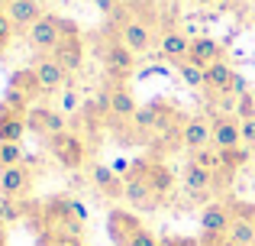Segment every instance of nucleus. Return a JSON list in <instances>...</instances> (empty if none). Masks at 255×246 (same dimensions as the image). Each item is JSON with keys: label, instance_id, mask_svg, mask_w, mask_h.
<instances>
[{"label": "nucleus", "instance_id": "16", "mask_svg": "<svg viewBox=\"0 0 255 246\" xmlns=\"http://www.w3.org/2000/svg\"><path fill=\"white\" fill-rule=\"evenodd\" d=\"M39 75V81H42V91L45 94H55L58 88L65 84V78H68V71H65V65L58 62L55 55H39V62L32 65Z\"/></svg>", "mask_w": 255, "mask_h": 246}, {"label": "nucleus", "instance_id": "17", "mask_svg": "<svg viewBox=\"0 0 255 246\" xmlns=\"http://www.w3.org/2000/svg\"><path fill=\"white\" fill-rule=\"evenodd\" d=\"M29 130L26 126V110H16L10 104H0V143H19V136Z\"/></svg>", "mask_w": 255, "mask_h": 246}, {"label": "nucleus", "instance_id": "4", "mask_svg": "<svg viewBox=\"0 0 255 246\" xmlns=\"http://www.w3.org/2000/svg\"><path fill=\"white\" fill-rule=\"evenodd\" d=\"M126 178H139V182H145L158 198H168L171 188H174L171 169L165 162H158V159H136V162L129 165V172H126Z\"/></svg>", "mask_w": 255, "mask_h": 246}, {"label": "nucleus", "instance_id": "13", "mask_svg": "<svg viewBox=\"0 0 255 246\" xmlns=\"http://www.w3.org/2000/svg\"><path fill=\"white\" fill-rule=\"evenodd\" d=\"M213 133H210V120H204V117H184L178 126V143L187 146V149H204V146H210Z\"/></svg>", "mask_w": 255, "mask_h": 246}, {"label": "nucleus", "instance_id": "11", "mask_svg": "<svg viewBox=\"0 0 255 246\" xmlns=\"http://www.w3.org/2000/svg\"><path fill=\"white\" fill-rule=\"evenodd\" d=\"M145 224L139 221L132 211H123V208H113L110 214H107V237L113 240V246H126L132 240V237L142 230Z\"/></svg>", "mask_w": 255, "mask_h": 246}, {"label": "nucleus", "instance_id": "3", "mask_svg": "<svg viewBox=\"0 0 255 246\" xmlns=\"http://www.w3.org/2000/svg\"><path fill=\"white\" fill-rule=\"evenodd\" d=\"M45 91H42V81H39L36 68H19L10 75V84H6V104L16 110H29L32 101H39Z\"/></svg>", "mask_w": 255, "mask_h": 246}, {"label": "nucleus", "instance_id": "35", "mask_svg": "<svg viewBox=\"0 0 255 246\" xmlns=\"http://www.w3.org/2000/svg\"><path fill=\"white\" fill-rule=\"evenodd\" d=\"M68 204H71V214H75V217H78V221H81V224H84V221H87V208H84V204H81V201H78V198H68Z\"/></svg>", "mask_w": 255, "mask_h": 246}, {"label": "nucleus", "instance_id": "30", "mask_svg": "<svg viewBox=\"0 0 255 246\" xmlns=\"http://www.w3.org/2000/svg\"><path fill=\"white\" fill-rule=\"evenodd\" d=\"M13 32H16V26H13V19L6 16V10L0 6V52H6V49H10Z\"/></svg>", "mask_w": 255, "mask_h": 246}, {"label": "nucleus", "instance_id": "20", "mask_svg": "<svg viewBox=\"0 0 255 246\" xmlns=\"http://www.w3.org/2000/svg\"><path fill=\"white\" fill-rule=\"evenodd\" d=\"M3 10H6V16L13 19L16 29H29L32 23H39V19L45 16L42 6H39V0H10Z\"/></svg>", "mask_w": 255, "mask_h": 246}, {"label": "nucleus", "instance_id": "36", "mask_svg": "<svg viewBox=\"0 0 255 246\" xmlns=\"http://www.w3.org/2000/svg\"><path fill=\"white\" fill-rule=\"evenodd\" d=\"M246 91H249V84H246V78L236 71V78H233V94H239V97H246Z\"/></svg>", "mask_w": 255, "mask_h": 246}, {"label": "nucleus", "instance_id": "34", "mask_svg": "<svg viewBox=\"0 0 255 246\" xmlns=\"http://www.w3.org/2000/svg\"><path fill=\"white\" fill-rule=\"evenodd\" d=\"M162 246H204V243L191 240V237H168V240H162Z\"/></svg>", "mask_w": 255, "mask_h": 246}, {"label": "nucleus", "instance_id": "2", "mask_svg": "<svg viewBox=\"0 0 255 246\" xmlns=\"http://www.w3.org/2000/svg\"><path fill=\"white\" fill-rule=\"evenodd\" d=\"M94 52H97L100 65L107 68V75L120 78V81L129 78L132 68H136V55L117 39V32H100V36L94 39Z\"/></svg>", "mask_w": 255, "mask_h": 246}, {"label": "nucleus", "instance_id": "14", "mask_svg": "<svg viewBox=\"0 0 255 246\" xmlns=\"http://www.w3.org/2000/svg\"><path fill=\"white\" fill-rule=\"evenodd\" d=\"M32 182H36V172L29 169V165H13V169H3L0 172V195L3 198H19L26 195V191L32 188Z\"/></svg>", "mask_w": 255, "mask_h": 246}, {"label": "nucleus", "instance_id": "38", "mask_svg": "<svg viewBox=\"0 0 255 246\" xmlns=\"http://www.w3.org/2000/svg\"><path fill=\"white\" fill-rule=\"evenodd\" d=\"M194 3H197V6H217L220 0H194Z\"/></svg>", "mask_w": 255, "mask_h": 246}, {"label": "nucleus", "instance_id": "28", "mask_svg": "<svg viewBox=\"0 0 255 246\" xmlns=\"http://www.w3.org/2000/svg\"><path fill=\"white\" fill-rule=\"evenodd\" d=\"M191 162H197V165H204V169H210L213 175H226V172H223V159H220V149L213 152L210 146H204V149H194V152H191Z\"/></svg>", "mask_w": 255, "mask_h": 246}, {"label": "nucleus", "instance_id": "37", "mask_svg": "<svg viewBox=\"0 0 255 246\" xmlns=\"http://www.w3.org/2000/svg\"><path fill=\"white\" fill-rule=\"evenodd\" d=\"M94 3H97V10L107 13V16H113V13H117V0H94Z\"/></svg>", "mask_w": 255, "mask_h": 246}, {"label": "nucleus", "instance_id": "33", "mask_svg": "<svg viewBox=\"0 0 255 246\" xmlns=\"http://www.w3.org/2000/svg\"><path fill=\"white\" fill-rule=\"evenodd\" d=\"M243 146H255V117H246L243 120Z\"/></svg>", "mask_w": 255, "mask_h": 246}, {"label": "nucleus", "instance_id": "27", "mask_svg": "<svg viewBox=\"0 0 255 246\" xmlns=\"http://www.w3.org/2000/svg\"><path fill=\"white\" fill-rule=\"evenodd\" d=\"M255 156L249 146H236V149H220V159H223V172H236L243 169L246 162Z\"/></svg>", "mask_w": 255, "mask_h": 246}, {"label": "nucleus", "instance_id": "32", "mask_svg": "<svg viewBox=\"0 0 255 246\" xmlns=\"http://www.w3.org/2000/svg\"><path fill=\"white\" fill-rule=\"evenodd\" d=\"M126 246H162V240H158V237L152 234L149 227H142V230H139V234L132 237V240L126 243Z\"/></svg>", "mask_w": 255, "mask_h": 246}, {"label": "nucleus", "instance_id": "29", "mask_svg": "<svg viewBox=\"0 0 255 246\" xmlns=\"http://www.w3.org/2000/svg\"><path fill=\"white\" fill-rule=\"evenodd\" d=\"M26 162V152L19 143H0V172L13 169V165H23Z\"/></svg>", "mask_w": 255, "mask_h": 246}, {"label": "nucleus", "instance_id": "8", "mask_svg": "<svg viewBox=\"0 0 255 246\" xmlns=\"http://www.w3.org/2000/svg\"><path fill=\"white\" fill-rule=\"evenodd\" d=\"M113 32H117V39L132 52V55H145V52L152 49V29L142 23V19H136V16L120 19V23L113 26Z\"/></svg>", "mask_w": 255, "mask_h": 246}, {"label": "nucleus", "instance_id": "25", "mask_svg": "<svg viewBox=\"0 0 255 246\" xmlns=\"http://www.w3.org/2000/svg\"><path fill=\"white\" fill-rule=\"evenodd\" d=\"M39 246H84V243H81V234H68V230L42 227V234H39Z\"/></svg>", "mask_w": 255, "mask_h": 246}, {"label": "nucleus", "instance_id": "15", "mask_svg": "<svg viewBox=\"0 0 255 246\" xmlns=\"http://www.w3.org/2000/svg\"><path fill=\"white\" fill-rule=\"evenodd\" d=\"M26 126H29L32 133H39V136L52 139L55 133L65 130V117L52 107H29L26 110Z\"/></svg>", "mask_w": 255, "mask_h": 246}, {"label": "nucleus", "instance_id": "18", "mask_svg": "<svg viewBox=\"0 0 255 246\" xmlns=\"http://www.w3.org/2000/svg\"><path fill=\"white\" fill-rule=\"evenodd\" d=\"M184 188L191 191V195H210L213 188H217V178L220 175H213L210 169H204V165H197V162H191L187 159L184 162Z\"/></svg>", "mask_w": 255, "mask_h": 246}, {"label": "nucleus", "instance_id": "19", "mask_svg": "<svg viewBox=\"0 0 255 246\" xmlns=\"http://www.w3.org/2000/svg\"><path fill=\"white\" fill-rule=\"evenodd\" d=\"M158 55L174 62V65L187 62V55H191V39H187L184 32H178V29L162 32V39H158Z\"/></svg>", "mask_w": 255, "mask_h": 246}, {"label": "nucleus", "instance_id": "1", "mask_svg": "<svg viewBox=\"0 0 255 246\" xmlns=\"http://www.w3.org/2000/svg\"><path fill=\"white\" fill-rule=\"evenodd\" d=\"M178 120H181L178 110H174L168 101L139 104V110H136V117L129 120V130H126L123 139H129V143H149V139L158 136V133H168Z\"/></svg>", "mask_w": 255, "mask_h": 246}, {"label": "nucleus", "instance_id": "5", "mask_svg": "<svg viewBox=\"0 0 255 246\" xmlns=\"http://www.w3.org/2000/svg\"><path fill=\"white\" fill-rule=\"evenodd\" d=\"M49 152L55 156L58 165H65V169H81L87 162V143L71 130L55 133V136L49 139Z\"/></svg>", "mask_w": 255, "mask_h": 246}, {"label": "nucleus", "instance_id": "24", "mask_svg": "<svg viewBox=\"0 0 255 246\" xmlns=\"http://www.w3.org/2000/svg\"><path fill=\"white\" fill-rule=\"evenodd\" d=\"M191 62H197V65H213V62H220L223 58V49H220V42L217 39H210V36H197V39H191Z\"/></svg>", "mask_w": 255, "mask_h": 246}, {"label": "nucleus", "instance_id": "10", "mask_svg": "<svg viewBox=\"0 0 255 246\" xmlns=\"http://www.w3.org/2000/svg\"><path fill=\"white\" fill-rule=\"evenodd\" d=\"M52 55L65 65V71H78L84 65V39H81V32H78V26L71 23V19H65V36H62V42H58V49L52 52Z\"/></svg>", "mask_w": 255, "mask_h": 246}, {"label": "nucleus", "instance_id": "6", "mask_svg": "<svg viewBox=\"0 0 255 246\" xmlns=\"http://www.w3.org/2000/svg\"><path fill=\"white\" fill-rule=\"evenodd\" d=\"M26 36H29V42L36 45L42 55H52V52L58 49V42H62V36H65V16L45 13L39 23H32L29 29H26Z\"/></svg>", "mask_w": 255, "mask_h": 246}, {"label": "nucleus", "instance_id": "21", "mask_svg": "<svg viewBox=\"0 0 255 246\" xmlns=\"http://www.w3.org/2000/svg\"><path fill=\"white\" fill-rule=\"evenodd\" d=\"M123 201H129L132 208H139V211H155L162 198H158V195H155V191H152L145 182H139V178H126Z\"/></svg>", "mask_w": 255, "mask_h": 246}, {"label": "nucleus", "instance_id": "23", "mask_svg": "<svg viewBox=\"0 0 255 246\" xmlns=\"http://www.w3.org/2000/svg\"><path fill=\"white\" fill-rule=\"evenodd\" d=\"M233 78H236V68L230 62H213L207 65V91H217V94H233Z\"/></svg>", "mask_w": 255, "mask_h": 246}, {"label": "nucleus", "instance_id": "31", "mask_svg": "<svg viewBox=\"0 0 255 246\" xmlns=\"http://www.w3.org/2000/svg\"><path fill=\"white\" fill-rule=\"evenodd\" d=\"M16 217H23V204H16L13 198L0 201V221H16Z\"/></svg>", "mask_w": 255, "mask_h": 246}, {"label": "nucleus", "instance_id": "7", "mask_svg": "<svg viewBox=\"0 0 255 246\" xmlns=\"http://www.w3.org/2000/svg\"><path fill=\"white\" fill-rule=\"evenodd\" d=\"M97 101H100V107H104L107 114L113 117V120H120V123H129L132 117H136V110H139L132 91L123 88V84H110V88H107L104 94L97 97Z\"/></svg>", "mask_w": 255, "mask_h": 246}, {"label": "nucleus", "instance_id": "9", "mask_svg": "<svg viewBox=\"0 0 255 246\" xmlns=\"http://www.w3.org/2000/svg\"><path fill=\"white\" fill-rule=\"evenodd\" d=\"M233 208L226 201H210L204 204V211H200V230H204V237H213V240H220V237H230V227H233Z\"/></svg>", "mask_w": 255, "mask_h": 246}, {"label": "nucleus", "instance_id": "39", "mask_svg": "<svg viewBox=\"0 0 255 246\" xmlns=\"http://www.w3.org/2000/svg\"><path fill=\"white\" fill-rule=\"evenodd\" d=\"M6 3H10V0H0V6H6Z\"/></svg>", "mask_w": 255, "mask_h": 246}, {"label": "nucleus", "instance_id": "12", "mask_svg": "<svg viewBox=\"0 0 255 246\" xmlns=\"http://www.w3.org/2000/svg\"><path fill=\"white\" fill-rule=\"evenodd\" d=\"M210 133H213V149H236L243 146V120L236 114H220L210 117Z\"/></svg>", "mask_w": 255, "mask_h": 246}, {"label": "nucleus", "instance_id": "22", "mask_svg": "<svg viewBox=\"0 0 255 246\" xmlns=\"http://www.w3.org/2000/svg\"><path fill=\"white\" fill-rule=\"evenodd\" d=\"M91 178H94V188L107 198H123V188H126V178L117 175V169H107V165H94L91 169Z\"/></svg>", "mask_w": 255, "mask_h": 246}, {"label": "nucleus", "instance_id": "26", "mask_svg": "<svg viewBox=\"0 0 255 246\" xmlns=\"http://www.w3.org/2000/svg\"><path fill=\"white\" fill-rule=\"evenodd\" d=\"M178 75H181V81H184L187 88H204L207 84V68L197 65V62H191V58L178 65Z\"/></svg>", "mask_w": 255, "mask_h": 246}]
</instances>
